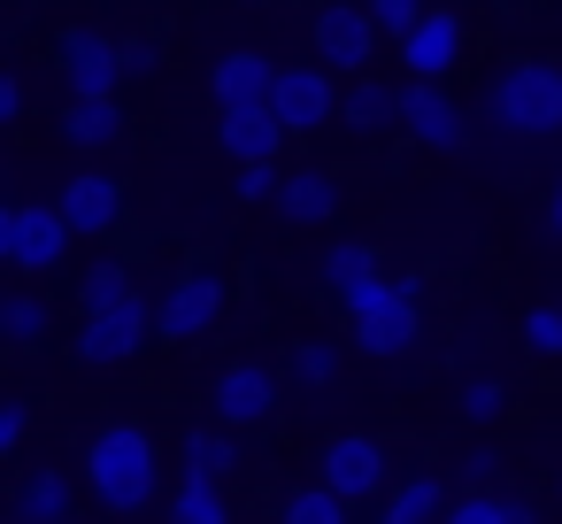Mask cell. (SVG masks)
<instances>
[{
  "mask_svg": "<svg viewBox=\"0 0 562 524\" xmlns=\"http://www.w3.org/2000/svg\"><path fill=\"white\" fill-rule=\"evenodd\" d=\"M86 493H93V509H109V516H139V509H155V486H162V447H155V432L147 424H101L93 439H86Z\"/></svg>",
  "mask_w": 562,
  "mask_h": 524,
  "instance_id": "1",
  "label": "cell"
},
{
  "mask_svg": "<svg viewBox=\"0 0 562 524\" xmlns=\"http://www.w3.org/2000/svg\"><path fill=\"white\" fill-rule=\"evenodd\" d=\"M485 124L508 132V140H547L562 132V70L554 63H508L485 78Z\"/></svg>",
  "mask_w": 562,
  "mask_h": 524,
  "instance_id": "2",
  "label": "cell"
},
{
  "mask_svg": "<svg viewBox=\"0 0 562 524\" xmlns=\"http://www.w3.org/2000/svg\"><path fill=\"white\" fill-rule=\"evenodd\" d=\"M224 301H232V278H224L216 263H186V270H170V286L155 293V339H162V347H193V339H209L216 316H224Z\"/></svg>",
  "mask_w": 562,
  "mask_h": 524,
  "instance_id": "3",
  "label": "cell"
},
{
  "mask_svg": "<svg viewBox=\"0 0 562 524\" xmlns=\"http://www.w3.org/2000/svg\"><path fill=\"white\" fill-rule=\"evenodd\" d=\"M70 239H78V224L63 216V201H9L0 209V263L24 270V278H55Z\"/></svg>",
  "mask_w": 562,
  "mask_h": 524,
  "instance_id": "4",
  "label": "cell"
},
{
  "mask_svg": "<svg viewBox=\"0 0 562 524\" xmlns=\"http://www.w3.org/2000/svg\"><path fill=\"white\" fill-rule=\"evenodd\" d=\"M147 339H155V301L132 286L124 301L86 309V324H78V363H86V370H124Z\"/></svg>",
  "mask_w": 562,
  "mask_h": 524,
  "instance_id": "5",
  "label": "cell"
},
{
  "mask_svg": "<svg viewBox=\"0 0 562 524\" xmlns=\"http://www.w3.org/2000/svg\"><path fill=\"white\" fill-rule=\"evenodd\" d=\"M347 332H355V347H362L370 363H401V355L424 339V293H416V278H385V293H378L370 309H355Z\"/></svg>",
  "mask_w": 562,
  "mask_h": 524,
  "instance_id": "6",
  "label": "cell"
},
{
  "mask_svg": "<svg viewBox=\"0 0 562 524\" xmlns=\"http://www.w3.org/2000/svg\"><path fill=\"white\" fill-rule=\"evenodd\" d=\"M316 478H331L355 509H370V501L393 486V447H385V439H370V432H339V439H324Z\"/></svg>",
  "mask_w": 562,
  "mask_h": 524,
  "instance_id": "7",
  "label": "cell"
},
{
  "mask_svg": "<svg viewBox=\"0 0 562 524\" xmlns=\"http://www.w3.org/2000/svg\"><path fill=\"white\" fill-rule=\"evenodd\" d=\"M378 16H370V0H324L316 9V24H308V40H316V63H331V70H355V78H370V55H378Z\"/></svg>",
  "mask_w": 562,
  "mask_h": 524,
  "instance_id": "8",
  "label": "cell"
},
{
  "mask_svg": "<svg viewBox=\"0 0 562 524\" xmlns=\"http://www.w3.org/2000/svg\"><path fill=\"white\" fill-rule=\"evenodd\" d=\"M209 416H224L232 432H255L278 416V370L270 363H224L209 378Z\"/></svg>",
  "mask_w": 562,
  "mask_h": 524,
  "instance_id": "9",
  "label": "cell"
},
{
  "mask_svg": "<svg viewBox=\"0 0 562 524\" xmlns=\"http://www.w3.org/2000/svg\"><path fill=\"white\" fill-rule=\"evenodd\" d=\"M55 70H63L70 93H116L124 86V40H109L93 24H70L55 40Z\"/></svg>",
  "mask_w": 562,
  "mask_h": 524,
  "instance_id": "10",
  "label": "cell"
},
{
  "mask_svg": "<svg viewBox=\"0 0 562 524\" xmlns=\"http://www.w3.org/2000/svg\"><path fill=\"white\" fill-rule=\"evenodd\" d=\"M401 132L416 140V147H462L470 140V116H462V101L447 93V78H408L401 86Z\"/></svg>",
  "mask_w": 562,
  "mask_h": 524,
  "instance_id": "11",
  "label": "cell"
},
{
  "mask_svg": "<svg viewBox=\"0 0 562 524\" xmlns=\"http://www.w3.org/2000/svg\"><path fill=\"white\" fill-rule=\"evenodd\" d=\"M331 78H339L331 63L278 70V93H270V109L285 116V132H293V140H308V132H324V124L339 116V86H331Z\"/></svg>",
  "mask_w": 562,
  "mask_h": 524,
  "instance_id": "12",
  "label": "cell"
},
{
  "mask_svg": "<svg viewBox=\"0 0 562 524\" xmlns=\"http://www.w3.org/2000/svg\"><path fill=\"white\" fill-rule=\"evenodd\" d=\"M462 55H470V32H462L454 9H424V16L401 32V63H408V78H447Z\"/></svg>",
  "mask_w": 562,
  "mask_h": 524,
  "instance_id": "13",
  "label": "cell"
},
{
  "mask_svg": "<svg viewBox=\"0 0 562 524\" xmlns=\"http://www.w3.org/2000/svg\"><path fill=\"white\" fill-rule=\"evenodd\" d=\"M216 140H224L232 163H278L293 132H285V116L270 101H247V109H216Z\"/></svg>",
  "mask_w": 562,
  "mask_h": 524,
  "instance_id": "14",
  "label": "cell"
},
{
  "mask_svg": "<svg viewBox=\"0 0 562 524\" xmlns=\"http://www.w3.org/2000/svg\"><path fill=\"white\" fill-rule=\"evenodd\" d=\"M209 93H216V109L270 101V93H278V63H270L262 47H232V55H216V70H209Z\"/></svg>",
  "mask_w": 562,
  "mask_h": 524,
  "instance_id": "15",
  "label": "cell"
},
{
  "mask_svg": "<svg viewBox=\"0 0 562 524\" xmlns=\"http://www.w3.org/2000/svg\"><path fill=\"white\" fill-rule=\"evenodd\" d=\"M63 216L78 224V239H109V232L124 224V186L101 178V170H78V178L63 186Z\"/></svg>",
  "mask_w": 562,
  "mask_h": 524,
  "instance_id": "16",
  "label": "cell"
},
{
  "mask_svg": "<svg viewBox=\"0 0 562 524\" xmlns=\"http://www.w3.org/2000/svg\"><path fill=\"white\" fill-rule=\"evenodd\" d=\"M9 516H24V524H63V516H78V486H70V470H63V462L24 470V478L9 486Z\"/></svg>",
  "mask_w": 562,
  "mask_h": 524,
  "instance_id": "17",
  "label": "cell"
},
{
  "mask_svg": "<svg viewBox=\"0 0 562 524\" xmlns=\"http://www.w3.org/2000/svg\"><path fill=\"white\" fill-rule=\"evenodd\" d=\"M270 209H278L285 224H331V216H339V178H331V170H285Z\"/></svg>",
  "mask_w": 562,
  "mask_h": 524,
  "instance_id": "18",
  "label": "cell"
},
{
  "mask_svg": "<svg viewBox=\"0 0 562 524\" xmlns=\"http://www.w3.org/2000/svg\"><path fill=\"white\" fill-rule=\"evenodd\" d=\"M178 462H186L193 478H232V470H239V432H232L224 416L186 424V432H178Z\"/></svg>",
  "mask_w": 562,
  "mask_h": 524,
  "instance_id": "19",
  "label": "cell"
},
{
  "mask_svg": "<svg viewBox=\"0 0 562 524\" xmlns=\"http://www.w3.org/2000/svg\"><path fill=\"white\" fill-rule=\"evenodd\" d=\"M63 140H70V147H116V140H124V101H116V93H70Z\"/></svg>",
  "mask_w": 562,
  "mask_h": 524,
  "instance_id": "20",
  "label": "cell"
},
{
  "mask_svg": "<svg viewBox=\"0 0 562 524\" xmlns=\"http://www.w3.org/2000/svg\"><path fill=\"white\" fill-rule=\"evenodd\" d=\"M447 516H454V524H531L539 501H531V493H508V486H462V493L447 501Z\"/></svg>",
  "mask_w": 562,
  "mask_h": 524,
  "instance_id": "21",
  "label": "cell"
},
{
  "mask_svg": "<svg viewBox=\"0 0 562 524\" xmlns=\"http://www.w3.org/2000/svg\"><path fill=\"white\" fill-rule=\"evenodd\" d=\"M339 124H355L362 140L401 132V93H393V86H378V78H362V86H347V93H339Z\"/></svg>",
  "mask_w": 562,
  "mask_h": 524,
  "instance_id": "22",
  "label": "cell"
},
{
  "mask_svg": "<svg viewBox=\"0 0 562 524\" xmlns=\"http://www.w3.org/2000/svg\"><path fill=\"white\" fill-rule=\"evenodd\" d=\"M378 270H385V263H378L362 239H331V247H324V263H316V286L339 301V293H355L362 278H378Z\"/></svg>",
  "mask_w": 562,
  "mask_h": 524,
  "instance_id": "23",
  "label": "cell"
},
{
  "mask_svg": "<svg viewBox=\"0 0 562 524\" xmlns=\"http://www.w3.org/2000/svg\"><path fill=\"white\" fill-rule=\"evenodd\" d=\"M447 501H454V493H447L439 478H393L370 509H378V516H393V524H408V516H447Z\"/></svg>",
  "mask_w": 562,
  "mask_h": 524,
  "instance_id": "24",
  "label": "cell"
},
{
  "mask_svg": "<svg viewBox=\"0 0 562 524\" xmlns=\"http://www.w3.org/2000/svg\"><path fill=\"white\" fill-rule=\"evenodd\" d=\"M278 516H285V524H347L355 501H347L331 478H308V486H293V493L278 501Z\"/></svg>",
  "mask_w": 562,
  "mask_h": 524,
  "instance_id": "25",
  "label": "cell"
},
{
  "mask_svg": "<svg viewBox=\"0 0 562 524\" xmlns=\"http://www.w3.org/2000/svg\"><path fill=\"white\" fill-rule=\"evenodd\" d=\"M0 339H9V347H47L55 339V309L40 293H9V301H0Z\"/></svg>",
  "mask_w": 562,
  "mask_h": 524,
  "instance_id": "26",
  "label": "cell"
},
{
  "mask_svg": "<svg viewBox=\"0 0 562 524\" xmlns=\"http://www.w3.org/2000/svg\"><path fill=\"white\" fill-rule=\"evenodd\" d=\"M162 509H170L178 524H224V516H232V493H224V478H193V470H186V486H178Z\"/></svg>",
  "mask_w": 562,
  "mask_h": 524,
  "instance_id": "27",
  "label": "cell"
},
{
  "mask_svg": "<svg viewBox=\"0 0 562 524\" xmlns=\"http://www.w3.org/2000/svg\"><path fill=\"white\" fill-rule=\"evenodd\" d=\"M454 416L477 424V432H493V424L508 416V386H501V378H462V386H454Z\"/></svg>",
  "mask_w": 562,
  "mask_h": 524,
  "instance_id": "28",
  "label": "cell"
},
{
  "mask_svg": "<svg viewBox=\"0 0 562 524\" xmlns=\"http://www.w3.org/2000/svg\"><path fill=\"white\" fill-rule=\"evenodd\" d=\"M285 378H293L301 393H324V386L339 378V347H331V339H301V347L285 355Z\"/></svg>",
  "mask_w": 562,
  "mask_h": 524,
  "instance_id": "29",
  "label": "cell"
},
{
  "mask_svg": "<svg viewBox=\"0 0 562 524\" xmlns=\"http://www.w3.org/2000/svg\"><path fill=\"white\" fill-rule=\"evenodd\" d=\"M139 278L116 263V255H101V263H86V278H78V309H101V301H124Z\"/></svg>",
  "mask_w": 562,
  "mask_h": 524,
  "instance_id": "30",
  "label": "cell"
},
{
  "mask_svg": "<svg viewBox=\"0 0 562 524\" xmlns=\"http://www.w3.org/2000/svg\"><path fill=\"white\" fill-rule=\"evenodd\" d=\"M454 478H462V486H501V478H508V447H501V439L462 447V455H454Z\"/></svg>",
  "mask_w": 562,
  "mask_h": 524,
  "instance_id": "31",
  "label": "cell"
},
{
  "mask_svg": "<svg viewBox=\"0 0 562 524\" xmlns=\"http://www.w3.org/2000/svg\"><path fill=\"white\" fill-rule=\"evenodd\" d=\"M524 347H531L539 363H554V355H562V309H531V316H524Z\"/></svg>",
  "mask_w": 562,
  "mask_h": 524,
  "instance_id": "32",
  "label": "cell"
},
{
  "mask_svg": "<svg viewBox=\"0 0 562 524\" xmlns=\"http://www.w3.org/2000/svg\"><path fill=\"white\" fill-rule=\"evenodd\" d=\"M232 193L239 201H278V163H239L232 170Z\"/></svg>",
  "mask_w": 562,
  "mask_h": 524,
  "instance_id": "33",
  "label": "cell"
},
{
  "mask_svg": "<svg viewBox=\"0 0 562 524\" xmlns=\"http://www.w3.org/2000/svg\"><path fill=\"white\" fill-rule=\"evenodd\" d=\"M24 432H32V401H16V393H9V401H0V455H16V447H24Z\"/></svg>",
  "mask_w": 562,
  "mask_h": 524,
  "instance_id": "34",
  "label": "cell"
},
{
  "mask_svg": "<svg viewBox=\"0 0 562 524\" xmlns=\"http://www.w3.org/2000/svg\"><path fill=\"white\" fill-rule=\"evenodd\" d=\"M370 16H378V24H385V32L401 40V32H408V24L424 16V0H370Z\"/></svg>",
  "mask_w": 562,
  "mask_h": 524,
  "instance_id": "35",
  "label": "cell"
},
{
  "mask_svg": "<svg viewBox=\"0 0 562 524\" xmlns=\"http://www.w3.org/2000/svg\"><path fill=\"white\" fill-rule=\"evenodd\" d=\"M162 70V47L155 40H124V78H155Z\"/></svg>",
  "mask_w": 562,
  "mask_h": 524,
  "instance_id": "36",
  "label": "cell"
},
{
  "mask_svg": "<svg viewBox=\"0 0 562 524\" xmlns=\"http://www.w3.org/2000/svg\"><path fill=\"white\" fill-rule=\"evenodd\" d=\"M24 116V78H0V124Z\"/></svg>",
  "mask_w": 562,
  "mask_h": 524,
  "instance_id": "37",
  "label": "cell"
},
{
  "mask_svg": "<svg viewBox=\"0 0 562 524\" xmlns=\"http://www.w3.org/2000/svg\"><path fill=\"white\" fill-rule=\"evenodd\" d=\"M547 232L562 239V178H554V193H547Z\"/></svg>",
  "mask_w": 562,
  "mask_h": 524,
  "instance_id": "38",
  "label": "cell"
},
{
  "mask_svg": "<svg viewBox=\"0 0 562 524\" xmlns=\"http://www.w3.org/2000/svg\"><path fill=\"white\" fill-rule=\"evenodd\" d=\"M247 9H278V0H247Z\"/></svg>",
  "mask_w": 562,
  "mask_h": 524,
  "instance_id": "39",
  "label": "cell"
}]
</instances>
